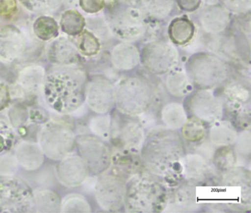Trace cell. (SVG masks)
Instances as JSON below:
<instances>
[{
  "mask_svg": "<svg viewBox=\"0 0 251 213\" xmlns=\"http://www.w3.org/2000/svg\"><path fill=\"white\" fill-rule=\"evenodd\" d=\"M186 151L179 131L157 125L146 131L139 156L145 170L174 187L183 180L181 160Z\"/></svg>",
  "mask_w": 251,
  "mask_h": 213,
  "instance_id": "cell-1",
  "label": "cell"
},
{
  "mask_svg": "<svg viewBox=\"0 0 251 213\" xmlns=\"http://www.w3.org/2000/svg\"><path fill=\"white\" fill-rule=\"evenodd\" d=\"M88 81L77 64L54 66L46 72L41 95L48 109L59 115H72L83 108Z\"/></svg>",
  "mask_w": 251,
  "mask_h": 213,
  "instance_id": "cell-2",
  "label": "cell"
},
{
  "mask_svg": "<svg viewBox=\"0 0 251 213\" xmlns=\"http://www.w3.org/2000/svg\"><path fill=\"white\" fill-rule=\"evenodd\" d=\"M170 195L163 181L142 170L127 179L123 208L128 213H160L168 207Z\"/></svg>",
  "mask_w": 251,
  "mask_h": 213,
  "instance_id": "cell-3",
  "label": "cell"
},
{
  "mask_svg": "<svg viewBox=\"0 0 251 213\" xmlns=\"http://www.w3.org/2000/svg\"><path fill=\"white\" fill-rule=\"evenodd\" d=\"M104 17L113 36L120 42H135L145 39L150 21L135 0H106Z\"/></svg>",
  "mask_w": 251,
  "mask_h": 213,
  "instance_id": "cell-4",
  "label": "cell"
},
{
  "mask_svg": "<svg viewBox=\"0 0 251 213\" xmlns=\"http://www.w3.org/2000/svg\"><path fill=\"white\" fill-rule=\"evenodd\" d=\"M114 83L117 111L137 118L151 111L156 94L153 85L146 77L126 76Z\"/></svg>",
  "mask_w": 251,
  "mask_h": 213,
  "instance_id": "cell-5",
  "label": "cell"
},
{
  "mask_svg": "<svg viewBox=\"0 0 251 213\" xmlns=\"http://www.w3.org/2000/svg\"><path fill=\"white\" fill-rule=\"evenodd\" d=\"M184 69L195 89L217 90L231 78L226 60L210 52H197L186 60Z\"/></svg>",
  "mask_w": 251,
  "mask_h": 213,
  "instance_id": "cell-6",
  "label": "cell"
},
{
  "mask_svg": "<svg viewBox=\"0 0 251 213\" xmlns=\"http://www.w3.org/2000/svg\"><path fill=\"white\" fill-rule=\"evenodd\" d=\"M77 135L68 123L50 120L41 126L37 142L45 157L58 161L74 153Z\"/></svg>",
  "mask_w": 251,
  "mask_h": 213,
  "instance_id": "cell-7",
  "label": "cell"
},
{
  "mask_svg": "<svg viewBox=\"0 0 251 213\" xmlns=\"http://www.w3.org/2000/svg\"><path fill=\"white\" fill-rule=\"evenodd\" d=\"M111 133L109 144L112 151L139 154L146 129L137 117L122 114L114 108L111 113Z\"/></svg>",
  "mask_w": 251,
  "mask_h": 213,
  "instance_id": "cell-8",
  "label": "cell"
},
{
  "mask_svg": "<svg viewBox=\"0 0 251 213\" xmlns=\"http://www.w3.org/2000/svg\"><path fill=\"white\" fill-rule=\"evenodd\" d=\"M127 179L123 172L113 165L97 176L94 195L102 211L118 212L124 207Z\"/></svg>",
  "mask_w": 251,
  "mask_h": 213,
  "instance_id": "cell-9",
  "label": "cell"
},
{
  "mask_svg": "<svg viewBox=\"0 0 251 213\" xmlns=\"http://www.w3.org/2000/svg\"><path fill=\"white\" fill-rule=\"evenodd\" d=\"M141 65L154 76H164L179 66L180 54L170 40L152 39L140 51Z\"/></svg>",
  "mask_w": 251,
  "mask_h": 213,
  "instance_id": "cell-10",
  "label": "cell"
},
{
  "mask_svg": "<svg viewBox=\"0 0 251 213\" xmlns=\"http://www.w3.org/2000/svg\"><path fill=\"white\" fill-rule=\"evenodd\" d=\"M183 104L188 115L207 126L223 119L226 112L223 98L211 89H195L183 99Z\"/></svg>",
  "mask_w": 251,
  "mask_h": 213,
  "instance_id": "cell-11",
  "label": "cell"
},
{
  "mask_svg": "<svg viewBox=\"0 0 251 213\" xmlns=\"http://www.w3.org/2000/svg\"><path fill=\"white\" fill-rule=\"evenodd\" d=\"M0 211L4 213L33 212V189L18 176H0Z\"/></svg>",
  "mask_w": 251,
  "mask_h": 213,
  "instance_id": "cell-12",
  "label": "cell"
},
{
  "mask_svg": "<svg viewBox=\"0 0 251 213\" xmlns=\"http://www.w3.org/2000/svg\"><path fill=\"white\" fill-rule=\"evenodd\" d=\"M76 150L92 176H99L111 167L112 149L109 142L85 133L77 136Z\"/></svg>",
  "mask_w": 251,
  "mask_h": 213,
  "instance_id": "cell-13",
  "label": "cell"
},
{
  "mask_svg": "<svg viewBox=\"0 0 251 213\" xmlns=\"http://www.w3.org/2000/svg\"><path fill=\"white\" fill-rule=\"evenodd\" d=\"M85 104L95 114H111L115 108V83L103 75L88 79Z\"/></svg>",
  "mask_w": 251,
  "mask_h": 213,
  "instance_id": "cell-14",
  "label": "cell"
},
{
  "mask_svg": "<svg viewBox=\"0 0 251 213\" xmlns=\"http://www.w3.org/2000/svg\"><path fill=\"white\" fill-rule=\"evenodd\" d=\"M183 180L198 185H204L214 179H218V170L211 159L197 151H186L181 160Z\"/></svg>",
  "mask_w": 251,
  "mask_h": 213,
  "instance_id": "cell-15",
  "label": "cell"
},
{
  "mask_svg": "<svg viewBox=\"0 0 251 213\" xmlns=\"http://www.w3.org/2000/svg\"><path fill=\"white\" fill-rule=\"evenodd\" d=\"M232 23L231 13L220 3L205 5L198 14L200 28L210 36L226 34Z\"/></svg>",
  "mask_w": 251,
  "mask_h": 213,
  "instance_id": "cell-16",
  "label": "cell"
},
{
  "mask_svg": "<svg viewBox=\"0 0 251 213\" xmlns=\"http://www.w3.org/2000/svg\"><path fill=\"white\" fill-rule=\"evenodd\" d=\"M89 169L78 154H72L58 161L55 176L58 182L67 187H77L89 177Z\"/></svg>",
  "mask_w": 251,
  "mask_h": 213,
  "instance_id": "cell-17",
  "label": "cell"
},
{
  "mask_svg": "<svg viewBox=\"0 0 251 213\" xmlns=\"http://www.w3.org/2000/svg\"><path fill=\"white\" fill-rule=\"evenodd\" d=\"M27 41L21 30L13 26L0 27V62L12 64L23 57Z\"/></svg>",
  "mask_w": 251,
  "mask_h": 213,
  "instance_id": "cell-18",
  "label": "cell"
},
{
  "mask_svg": "<svg viewBox=\"0 0 251 213\" xmlns=\"http://www.w3.org/2000/svg\"><path fill=\"white\" fill-rule=\"evenodd\" d=\"M110 62L116 71H134L141 65L140 50L135 43L118 42L113 46L110 53Z\"/></svg>",
  "mask_w": 251,
  "mask_h": 213,
  "instance_id": "cell-19",
  "label": "cell"
},
{
  "mask_svg": "<svg viewBox=\"0 0 251 213\" xmlns=\"http://www.w3.org/2000/svg\"><path fill=\"white\" fill-rule=\"evenodd\" d=\"M217 90L224 101L225 108L230 107L234 111L241 110L243 112V107H250L251 88L246 81L230 78Z\"/></svg>",
  "mask_w": 251,
  "mask_h": 213,
  "instance_id": "cell-20",
  "label": "cell"
},
{
  "mask_svg": "<svg viewBox=\"0 0 251 213\" xmlns=\"http://www.w3.org/2000/svg\"><path fill=\"white\" fill-rule=\"evenodd\" d=\"M13 153L19 167L26 171H36L45 162V154L37 142L19 141L13 149Z\"/></svg>",
  "mask_w": 251,
  "mask_h": 213,
  "instance_id": "cell-21",
  "label": "cell"
},
{
  "mask_svg": "<svg viewBox=\"0 0 251 213\" xmlns=\"http://www.w3.org/2000/svg\"><path fill=\"white\" fill-rule=\"evenodd\" d=\"M48 61L54 66H71L78 64L79 53L74 44L65 37H57L47 47Z\"/></svg>",
  "mask_w": 251,
  "mask_h": 213,
  "instance_id": "cell-22",
  "label": "cell"
},
{
  "mask_svg": "<svg viewBox=\"0 0 251 213\" xmlns=\"http://www.w3.org/2000/svg\"><path fill=\"white\" fill-rule=\"evenodd\" d=\"M198 185L188 181L182 180L177 186H174V191L170 195L169 204L178 209L179 211H196L201 208V204L198 203L197 198Z\"/></svg>",
  "mask_w": 251,
  "mask_h": 213,
  "instance_id": "cell-23",
  "label": "cell"
},
{
  "mask_svg": "<svg viewBox=\"0 0 251 213\" xmlns=\"http://www.w3.org/2000/svg\"><path fill=\"white\" fill-rule=\"evenodd\" d=\"M46 72L45 67L39 64L26 66L19 72L17 85L26 95H41Z\"/></svg>",
  "mask_w": 251,
  "mask_h": 213,
  "instance_id": "cell-24",
  "label": "cell"
},
{
  "mask_svg": "<svg viewBox=\"0 0 251 213\" xmlns=\"http://www.w3.org/2000/svg\"><path fill=\"white\" fill-rule=\"evenodd\" d=\"M164 76V89L175 99H184L195 89L184 67L177 66Z\"/></svg>",
  "mask_w": 251,
  "mask_h": 213,
  "instance_id": "cell-25",
  "label": "cell"
},
{
  "mask_svg": "<svg viewBox=\"0 0 251 213\" xmlns=\"http://www.w3.org/2000/svg\"><path fill=\"white\" fill-rule=\"evenodd\" d=\"M238 133L231 122L222 119L208 126L207 140L214 148L231 147L234 145Z\"/></svg>",
  "mask_w": 251,
  "mask_h": 213,
  "instance_id": "cell-26",
  "label": "cell"
},
{
  "mask_svg": "<svg viewBox=\"0 0 251 213\" xmlns=\"http://www.w3.org/2000/svg\"><path fill=\"white\" fill-rule=\"evenodd\" d=\"M195 25L186 16L173 19L167 28L169 40L176 46L184 47L190 45L195 39Z\"/></svg>",
  "mask_w": 251,
  "mask_h": 213,
  "instance_id": "cell-27",
  "label": "cell"
},
{
  "mask_svg": "<svg viewBox=\"0 0 251 213\" xmlns=\"http://www.w3.org/2000/svg\"><path fill=\"white\" fill-rule=\"evenodd\" d=\"M139 9L151 22L167 20L176 8V0H135Z\"/></svg>",
  "mask_w": 251,
  "mask_h": 213,
  "instance_id": "cell-28",
  "label": "cell"
},
{
  "mask_svg": "<svg viewBox=\"0 0 251 213\" xmlns=\"http://www.w3.org/2000/svg\"><path fill=\"white\" fill-rule=\"evenodd\" d=\"M189 115L183 103L169 101L161 106L159 119L161 125L173 130L180 131Z\"/></svg>",
  "mask_w": 251,
  "mask_h": 213,
  "instance_id": "cell-29",
  "label": "cell"
},
{
  "mask_svg": "<svg viewBox=\"0 0 251 213\" xmlns=\"http://www.w3.org/2000/svg\"><path fill=\"white\" fill-rule=\"evenodd\" d=\"M33 212L36 213H60L62 198L55 191L48 188L33 189Z\"/></svg>",
  "mask_w": 251,
  "mask_h": 213,
  "instance_id": "cell-30",
  "label": "cell"
},
{
  "mask_svg": "<svg viewBox=\"0 0 251 213\" xmlns=\"http://www.w3.org/2000/svg\"><path fill=\"white\" fill-rule=\"evenodd\" d=\"M179 132L186 144L197 146L206 139L208 126L198 119L189 116Z\"/></svg>",
  "mask_w": 251,
  "mask_h": 213,
  "instance_id": "cell-31",
  "label": "cell"
},
{
  "mask_svg": "<svg viewBox=\"0 0 251 213\" xmlns=\"http://www.w3.org/2000/svg\"><path fill=\"white\" fill-rule=\"evenodd\" d=\"M75 47L79 54L84 57L92 58L97 56L100 53V40L90 30H84L78 36H75Z\"/></svg>",
  "mask_w": 251,
  "mask_h": 213,
  "instance_id": "cell-32",
  "label": "cell"
},
{
  "mask_svg": "<svg viewBox=\"0 0 251 213\" xmlns=\"http://www.w3.org/2000/svg\"><path fill=\"white\" fill-rule=\"evenodd\" d=\"M59 29V25L56 20L50 16H40L33 25L35 36L43 42H49L58 37Z\"/></svg>",
  "mask_w": 251,
  "mask_h": 213,
  "instance_id": "cell-33",
  "label": "cell"
},
{
  "mask_svg": "<svg viewBox=\"0 0 251 213\" xmlns=\"http://www.w3.org/2000/svg\"><path fill=\"white\" fill-rule=\"evenodd\" d=\"M86 26V19L76 10H68L61 15L60 27L68 36H78L85 30Z\"/></svg>",
  "mask_w": 251,
  "mask_h": 213,
  "instance_id": "cell-34",
  "label": "cell"
},
{
  "mask_svg": "<svg viewBox=\"0 0 251 213\" xmlns=\"http://www.w3.org/2000/svg\"><path fill=\"white\" fill-rule=\"evenodd\" d=\"M91 134L109 142L111 133V115L95 114L89 120L88 124Z\"/></svg>",
  "mask_w": 251,
  "mask_h": 213,
  "instance_id": "cell-35",
  "label": "cell"
},
{
  "mask_svg": "<svg viewBox=\"0 0 251 213\" xmlns=\"http://www.w3.org/2000/svg\"><path fill=\"white\" fill-rule=\"evenodd\" d=\"M19 142V135L6 117L0 115V154L12 151Z\"/></svg>",
  "mask_w": 251,
  "mask_h": 213,
  "instance_id": "cell-36",
  "label": "cell"
},
{
  "mask_svg": "<svg viewBox=\"0 0 251 213\" xmlns=\"http://www.w3.org/2000/svg\"><path fill=\"white\" fill-rule=\"evenodd\" d=\"M92 206L84 195L70 193L61 201V213H91Z\"/></svg>",
  "mask_w": 251,
  "mask_h": 213,
  "instance_id": "cell-37",
  "label": "cell"
},
{
  "mask_svg": "<svg viewBox=\"0 0 251 213\" xmlns=\"http://www.w3.org/2000/svg\"><path fill=\"white\" fill-rule=\"evenodd\" d=\"M211 161L219 173L236 165L237 159L233 146L216 148Z\"/></svg>",
  "mask_w": 251,
  "mask_h": 213,
  "instance_id": "cell-38",
  "label": "cell"
},
{
  "mask_svg": "<svg viewBox=\"0 0 251 213\" xmlns=\"http://www.w3.org/2000/svg\"><path fill=\"white\" fill-rule=\"evenodd\" d=\"M236 159L250 161L251 153V133L250 129H244L238 133L237 138L233 145Z\"/></svg>",
  "mask_w": 251,
  "mask_h": 213,
  "instance_id": "cell-39",
  "label": "cell"
},
{
  "mask_svg": "<svg viewBox=\"0 0 251 213\" xmlns=\"http://www.w3.org/2000/svg\"><path fill=\"white\" fill-rule=\"evenodd\" d=\"M6 117L15 130L28 125V108L21 104H11L6 110Z\"/></svg>",
  "mask_w": 251,
  "mask_h": 213,
  "instance_id": "cell-40",
  "label": "cell"
},
{
  "mask_svg": "<svg viewBox=\"0 0 251 213\" xmlns=\"http://www.w3.org/2000/svg\"><path fill=\"white\" fill-rule=\"evenodd\" d=\"M22 5L33 13H48L56 11L62 0H20Z\"/></svg>",
  "mask_w": 251,
  "mask_h": 213,
  "instance_id": "cell-41",
  "label": "cell"
},
{
  "mask_svg": "<svg viewBox=\"0 0 251 213\" xmlns=\"http://www.w3.org/2000/svg\"><path fill=\"white\" fill-rule=\"evenodd\" d=\"M19 168L20 167L12 151L0 154V176H15Z\"/></svg>",
  "mask_w": 251,
  "mask_h": 213,
  "instance_id": "cell-42",
  "label": "cell"
},
{
  "mask_svg": "<svg viewBox=\"0 0 251 213\" xmlns=\"http://www.w3.org/2000/svg\"><path fill=\"white\" fill-rule=\"evenodd\" d=\"M231 14L237 16L249 14L251 10V0H217Z\"/></svg>",
  "mask_w": 251,
  "mask_h": 213,
  "instance_id": "cell-43",
  "label": "cell"
},
{
  "mask_svg": "<svg viewBox=\"0 0 251 213\" xmlns=\"http://www.w3.org/2000/svg\"><path fill=\"white\" fill-rule=\"evenodd\" d=\"M90 19L92 20H89V25H91V32H92L100 40L101 39L106 40L114 37L105 17L103 18L95 17Z\"/></svg>",
  "mask_w": 251,
  "mask_h": 213,
  "instance_id": "cell-44",
  "label": "cell"
},
{
  "mask_svg": "<svg viewBox=\"0 0 251 213\" xmlns=\"http://www.w3.org/2000/svg\"><path fill=\"white\" fill-rule=\"evenodd\" d=\"M13 86L0 78V113L6 111L13 104Z\"/></svg>",
  "mask_w": 251,
  "mask_h": 213,
  "instance_id": "cell-45",
  "label": "cell"
},
{
  "mask_svg": "<svg viewBox=\"0 0 251 213\" xmlns=\"http://www.w3.org/2000/svg\"><path fill=\"white\" fill-rule=\"evenodd\" d=\"M50 120V114L45 108L39 106H32L28 108V125L42 126Z\"/></svg>",
  "mask_w": 251,
  "mask_h": 213,
  "instance_id": "cell-46",
  "label": "cell"
},
{
  "mask_svg": "<svg viewBox=\"0 0 251 213\" xmlns=\"http://www.w3.org/2000/svg\"><path fill=\"white\" fill-rule=\"evenodd\" d=\"M78 3L83 12L96 14L105 9L106 0H79Z\"/></svg>",
  "mask_w": 251,
  "mask_h": 213,
  "instance_id": "cell-47",
  "label": "cell"
},
{
  "mask_svg": "<svg viewBox=\"0 0 251 213\" xmlns=\"http://www.w3.org/2000/svg\"><path fill=\"white\" fill-rule=\"evenodd\" d=\"M18 11L17 0H0V17L10 18Z\"/></svg>",
  "mask_w": 251,
  "mask_h": 213,
  "instance_id": "cell-48",
  "label": "cell"
},
{
  "mask_svg": "<svg viewBox=\"0 0 251 213\" xmlns=\"http://www.w3.org/2000/svg\"><path fill=\"white\" fill-rule=\"evenodd\" d=\"M176 5L185 13H194L201 8L202 0H176Z\"/></svg>",
  "mask_w": 251,
  "mask_h": 213,
  "instance_id": "cell-49",
  "label": "cell"
}]
</instances>
